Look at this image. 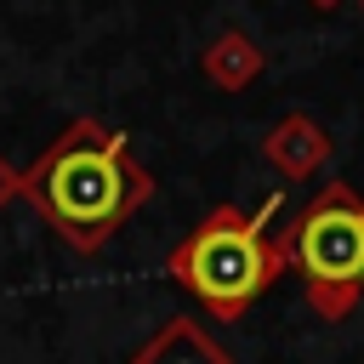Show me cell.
I'll list each match as a JSON object with an SVG mask.
<instances>
[{
  "label": "cell",
  "mask_w": 364,
  "mask_h": 364,
  "mask_svg": "<svg viewBox=\"0 0 364 364\" xmlns=\"http://www.w3.org/2000/svg\"><path fill=\"white\" fill-rule=\"evenodd\" d=\"M148 188L154 182L131 159L125 136L102 131L97 119H68V131L23 171V193L74 250H97L102 239H114V228L131 222Z\"/></svg>",
  "instance_id": "obj_1"
},
{
  "label": "cell",
  "mask_w": 364,
  "mask_h": 364,
  "mask_svg": "<svg viewBox=\"0 0 364 364\" xmlns=\"http://www.w3.org/2000/svg\"><path fill=\"white\" fill-rule=\"evenodd\" d=\"M279 199H267L262 210H239V205H216L176 250H171V279L210 313V318H245L256 296H267L284 273V250L267 233Z\"/></svg>",
  "instance_id": "obj_2"
},
{
  "label": "cell",
  "mask_w": 364,
  "mask_h": 364,
  "mask_svg": "<svg viewBox=\"0 0 364 364\" xmlns=\"http://www.w3.org/2000/svg\"><path fill=\"white\" fill-rule=\"evenodd\" d=\"M284 273H301L307 301L324 318H347L364 296V199L347 182H324L318 199L279 233Z\"/></svg>",
  "instance_id": "obj_3"
}]
</instances>
